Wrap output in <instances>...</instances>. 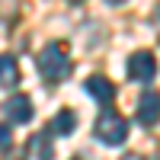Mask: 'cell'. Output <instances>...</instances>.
<instances>
[{
    "label": "cell",
    "instance_id": "6da1fadb",
    "mask_svg": "<svg viewBox=\"0 0 160 160\" xmlns=\"http://www.w3.org/2000/svg\"><path fill=\"white\" fill-rule=\"evenodd\" d=\"M38 71H42L45 80H51V83H58V80H64L71 74V58L68 51H64L61 42H51L42 48V55H38Z\"/></svg>",
    "mask_w": 160,
    "mask_h": 160
},
{
    "label": "cell",
    "instance_id": "7a4b0ae2",
    "mask_svg": "<svg viewBox=\"0 0 160 160\" xmlns=\"http://www.w3.org/2000/svg\"><path fill=\"white\" fill-rule=\"evenodd\" d=\"M96 138L102 144H122L128 138V122H125L122 115H115L112 109H106L96 118Z\"/></svg>",
    "mask_w": 160,
    "mask_h": 160
},
{
    "label": "cell",
    "instance_id": "3957f363",
    "mask_svg": "<svg viewBox=\"0 0 160 160\" xmlns=\"http://www.w3.org/2000/svg\"><path fill=\"white\" fill-rule=\"evenodd\" d=\"M157 74V61L151 51H135V55L128 58V77L138 80V83H144V80H151Z\"/></svg>",
    "mask_w": 160,
    "mask_h": 160
},
{
    "label": "cell",
    "instance_id": "277c9868",
    "mask_svg": "<svg viewBox=\"0 0 160 160\" xmlns=\"http://www.w3.org/2000/svg\"><path fill=\"white\" fill-rule=\"evenodd\" d=\"M3 112H7L10 122H16V125H26V122L35 115L32 99H29V96H10V99L3 102Z\"/></svg>",
    "mask_w": 160,
    "mask_h": 160
},
{
    "label": "cell",
    "instance_id": "5b68a950",
    "mask_svg": "<svg viewBox=\"0 0 160 160\" xmlns=\"http://www.w3.org/2000/svg\"><path fill=\"white\" fill-rule=\"evenodd\" d=\"M160 118V93H144L138 99V122L141 125H154Z\"/></svg>",
    "mask_w": 160,
    "mask_h": 160
},
{
    "label": "cell",
    "instance_id": "8992f818",
    "mask_svg": "<svg viewBox=\"0 0 160 160\" xmlns=\"http://www.w3.org/2000/svg\"><path fill=\"white\" fill-rule=\"evenodd\" d=\"M87 93L93 99H99L102 106H109L112 99H115V87L109 83L106 77H99V74H93V77H87Z\"/></svg>",
    "mask_w": 160,
    "mask_h": 160
},
{
    "label": "cell",
    "instance_id": "52a82bcc",
    "mask_svg": "<svg viewBox=\"0 0 160 160\" xmlns=\"http://www.w3.org/2000/svg\"><path fill=\"white\" fill-rule=\"evenodd\" d=\"M74 128H77V115H74L71 109H61L55 118H51V125H48L45 131H48V135H51V131H55V135H71Z\"/></svg>",
    "mask_w": 160,
    "mask_h": 160
},
{
    "label": "cell",
    "instance_id": "ba28073f",
    "mask_svg": "<svg viewBox=\"0 0 160 160\" xmlns=\"http://www.w3.org/2000/svg\"><path fill=\"white\" fill-rule=\"evenodd\" d=\"M29 151H32V157H35V160H51V157H55V148H51V135H48V131H38V135L29 141Z\"/></svg>",
    "mask_w": 160,
    "mask_h": 160
},
{
    "label": "cell",
    "instance_id": "9c48e42d",
    "mask_svg": "<svg viewBox=\"0 0 160 160\" xmlns=\"http://www.w3.org/2000/svg\"><path fill=\"white\" fill-rule=\"evenodd\" d=\"M16 83H19V68H16V58L0 55V87H16Z\"/></svg>",
    "mask_w": 160,
    "mask_h": 160
},
{
    "label": "cell",
    "instance_id": "30bf717a",
    "mask_svg": "<svg viewBox=\"0 0 160 160\" xmlns=\"http://www.w3.org/2000/svg\"><path fill=\"white\" fill-rule=\"evenodd\" d=\"M10 144H13V135H10V128H3V125H0V151H7Z\"/></svg>",
    "mask_w": 160,
    "mask_h": 160
}]
</instances>
